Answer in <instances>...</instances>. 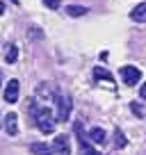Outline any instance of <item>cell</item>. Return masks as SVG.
Wrapping results in <instances>:
<instances>
[{
  "label": "cell",
  "mask_w": 146,
  "mask_h": 155,
  "mask_svg": "<svg viewBox=\"0 0 146 155\" xmlns=\"http://www.w3.org/2000/svg\"><path fill=\"white\" fill-rule=\"evenodd\" d=\"M117 146H119V148H123V146H126V137H123L121 130H117Z\"/></svg>",
  "instance_id": "2e32d148"
},
{
  "label": "cell",
  "mask_w": 146,
  "mask_h": 155,
  "mask_svg": "<svg viewBox=\"0 0 146 155\" xmlns=\"http://www.w3.org/2000/svg\"><path fill=\"white\" fill-rule=\"evenodd\" d=\"M5 132L9 137L18 135V114L16 112H7L5 114Z\"/></svg>",
  "instance_id": "8992f818"
},
{
  "label": "cell",
  "mask_w": 146,
  "mask_h": 155,
  "mask_svg": "<svg viewBox=\"0 0 146 155\" xmlns=\"http://www.w3.org/2000/svg\"><path fill=\"white\" fill-rule=\"evenodd\" d=\"M87 7H85V5H68L66 7V14L68 16H73V18H78V16H85V14H87Z\"/></svg>",
  "instance_id": "8fae6325"
},
{
  "label": "cell",
  "mask_w": 146,
  "mask_h": 155,
  "mask_svg": "<svg viewBox=\"0 0 146 155\" xmlns=\"http://www.w3.org/2000/svg\"><path fill=\"white\" fill-rule=\"evenodd\" d=\"M5 59H7V64H14L16 59H18V46H7V53H5Z\"/></svg>",
  "instance_id": "7c38bea8"
},
{
  "label": "cell",
  "mask_w": 146,
  "mask_h": 155,
  "mask_svg": "<svg viewBox=\"0 0 146 155\" xmlns=\"http://www.w3.org/2000/svg\"><path fill=\"white\" fill-rule=\"evenodd\" d=\"M18 94H21V84L18 80H9L5 87V101L7 103H16L18 101Z\"/></svg>",
  "instance_id": "52a82bcc"
},
{
  "label": "cell",
  "mask_w": 146,
  "mask_h": 155,
  "mask_svg": "<svg viewBox=\"0 0 146 155\" xmlns=\"http://www.w3.org/2000/svg\"><path fill=\"white\" fill-rule=\"evenodd\" d=\"M80 155H101L91 144H87L85 139H80Z\"/></svg>",
  "instance_id": "4fadbf2b"
},
{
  "label": "cell",
  "mask_w": 146,
  "mask_h": 155,
  "mask_svg": "<svg viewBox=\"0 0 146 155\" xmlns=\"http://www.w3.org/2000/svg\"><path fill=\"white\" fill-rule=\"evenodd\" d=\"M44 5L48 7V9H57V7L62 5V0H44Z\"/></svg>",
  "instance_id": "9a60e30c"
},
{
  "label": "cell",
  "mask_w": 146,
  "mask_h": 155,
  "mask_svg": "<svg viewBox=\"0 0 146 155\" xmlns=\"http://www.w3.org/2000/svg\"><path fill=\"white\" fill-rule=\"evenodd\" d=\"M5 14V2H2V0H0V16Z\"/></svg>",
  "instance_id": "ac0fdd59"
},
{
  "label": "cell",
  "mask_w": 146,
  "mask_h": 155,
  "mask_svg": "<svg viewBox=\"0 0 146 155\" xmlns=\"http://www.w3.org/2000/svg\"><path fill=\"white\" fill-rule=\"evenodd\" d=\"M71 110H73V98L68 94L57 96V121H66L71 116Z\"/></svg>",
  "instance_id": "7a4b0ae2"
},
{
  "label": "cell",
  "mask_w": 146,
  "mask_h": 155,
  "mask_svg": "<svg viewBox=\"0 0 146 155\" xmlns=\"http://www.w3.org/2000/svg\"><path fill=\"white\" fill-rule=\"evenodd\" d=\"M130 18L135 21V23H146V2H141V5H137L135 9L130 12Z\"/></svg>",
  "instance_id": "ba28073f"
},
{
  "label": "cell",
  "mask_w": 146,
  "mask_h": 155,
  "mask_svg": "<svg viewBox=\"0 0 146 155\" xmlns=\"http://www.w3.org/2000/svg\"><path fill=\"white\" fill-rule=\"evenodd\" d=\"M34 121H37V128H39L41 132H46V135L55 132V114H53V110L39 107V110L34 112Z\"/></svg>",
  "instance_id": "6da1fadb"
},
{
  "label": "cell",
  "mask_w": 146,
  "mask_h": 155,
  "mask_svg": "<svg viewBox=\"0 0 146 155\" xmlns=\"http://www.w3.org/2000/svg\"><path fill=\"white\" fill-rule=\"evenodd\" d=\"M130 110L135 112V116H139V119H144V114H146V112H144V107H141L137 101H132V103H130Z\"/></svg>",
  "instance_id": "5bb4252c"
},
{
  "label": "cell",
  "mask_w": 146,
  "mask_h": 155,
  "mask_svg": "<svg viewBox=\"0 0 146 155\" xmlns=\"http://www.w3.org/2000/svg\"><path fill=\"white\" fill-rule=\"evenodd\" d=\"M30 150H32V155H53V146L41 144V141L32 144V146H30Z\"/></svg>",
  "instance_id": "30bf717a"
},
{
  "label": "cell",
  "mask_w": 146,
  "mask_h": 155,
  "mask_svg": "<svg viewBox=\"0 0 146 155\" xmlns=\"http://www.w3.org/2000/svg\"><path fill=\"white\" fill-rule=\"evenodd\" d=\"M0 84H2V71H0Z\"/></svg>",
  "instance_id": "d6986e66"
},
{
  "label": "cell",
  "mask_w": 146,
  "mask_h": 155,
  "mask_svg": "<svg viewBox=\"0 0 146 155\" xmlns=\"http://www.w3.org/2000/svg\"><path fill=\"white\" fill-rule=\"evenodd\" d=\"M89 139H91L94 144H105V141H107V135H105V130H103V128H91V130H89Z\"/></svg>",
  "instance_id": "9c48e42d"
},
{
  "label": "cell",
  "mask_w": 146,
  "mask_h": 155,
  "mask_svg": "<svg viewBox=\"0 0 146 155\" xmlns=\"http://www.w3.org/2000/svg\"><path fill=\"white\" fill-rule=\"evenodd\" d=\"M94 78H96L98 84H105V87H110V89L117 87V84H114V80H112V73L107 71V68H103V66H96V68H94Z\"/></svg>",
  "instance_id": "277c9868"
},
{
  "label": "cell",
  "mask_w": 146,
  "mask_h": 155,
  "mask_svg": "<svg viewBox=\"0 0 146 155\" xmlns=\"http://www.w3.org/2000/svg\"><path fill=\"white\" fill-rule=\"evenodd\" d=\"M53 150L59 155H71V144H68V137L66 135H57L53 139Z\"/></svg>",
  "instance_id": "5b68a950"
},
{
  "label": "cell",
  "mask_w": 146,
  "mask_h": 155,
  "mask_svg": "<svg viewBox=\"0 0 146 155\" xmlns=\"http://www.w3.org/2000/svg\"><path fill=\"white\" fill-rule=\"evenodd\" d=\"M139 98H141V101H146V82L139 87Z\"/></svg>",
  "instance_id": "e0dca14e"
},
{
  "label": "cell",
  "mask_w": 146,
  "mask_h": 155,
  "mask_svg": "<svg viewBox=\"0 0 146 155\" xmlns=\"http://www.w3.org/2000/svg\"><path fill=\"white\" fill-rule=\"evenodd\" d=\"M119 75H121L123 84H128V87H135V84H139V78H141V71L137 66H121V71H119Z\"/></svg>",
  "instance_id": "3957f363"
}]
</instances>
